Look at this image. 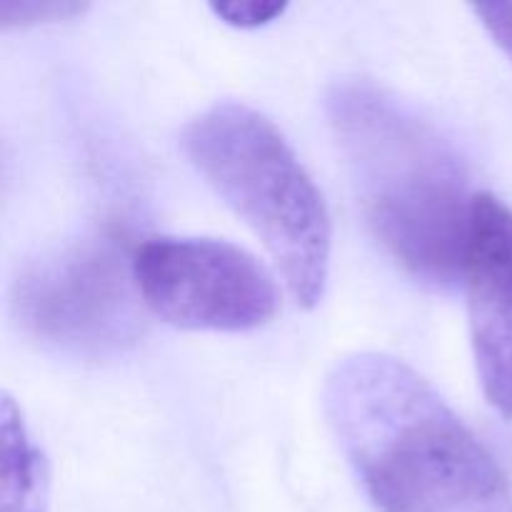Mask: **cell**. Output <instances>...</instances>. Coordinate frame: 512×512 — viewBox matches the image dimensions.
I'll use <instances>...</instances> for the list:
<instances>
[{"instance_id": "obj_8", "label": "cell", "mask_w": 512, "mask_h": 512, "mask_svg": "<svg viewBox=\"0 0 512 512\" xmlns=\"http://www.w3.org/2000/svg\"><path fill=\"white\" fill-rule=\"evenodd\" d=\"M85 5L78 3H3L0 5V25H35L50 23V20H68L80 15Z\"/></svg>"}, {"instance_id": "obj_1", "label": "cell", "mask_w": 512, "mask_h": 512, "mask_svg": "<svg viewBox=\"0 0 512 512\" xmlns=\"http://www.w3.org/2000/svg\"><path fill=\"white\" fill-rule=\"evenodd\" d=\"M323 413L380 512H512L498 460L403 360L343 355L325 375Z\"/></svg>"}, {"instance_id": "obj_10", "label": "cell", "mask_w": 512, "mask_h": 512, "mask_svg": "<svg viewBox=\"0 0 512 512\" xmlns=\"http://www.w3.org/2000/svg\"><path fill=\"white\" fill-rule=\"evenodd\" d=\"M473 13L512 63V3H480L473 5Z\"/></svg>"}, {"instance_id": "obj_4", "label": "cell", "mask_w": 512, "mask_h": 512, "mask_svg": "<svg viewBox=\"0 0 512 512\" xmlns=\"http://www.w3.org/2000/svg\"><path fill=\"white\" fill-rule=\"evenodd\" d=\"M133 250L98 230L33 260L15 280L13 310L40 345L85 360L120 355L143 335Z\"/></svg>"}, {"instance_id": "obj_7", "label": "cell", "mask_w": 512, "mask_h": 512, "mask_svg": "<svg viewBox=\"0 0 512 512\" xmlns=\"http://www.w3.org/2000/svg\"><path fill=\"white\" fill-rule=\"evenodd\" d=\"M48 465L8 393L0 403V512H45Z\"/></svg>"}, {"instance_id": "obj_2", "label": "cell", "mask_w": 512, "mask_h": 512, "mask_svg": "<svg viewBox=\"0 0 512 512\" xmlns=\"http://www.w3.org/2000/svg\"><path fill=\"white\" fill-rule=\"evenodd\" d=\"M325 113L370 233L418 283L463 280L478 193L453 140L408 100L365 75H343Z\"/></svg>"}, {"instance_id": "obj_6", "label": "cell", "mask_w": 512, "mask_h": 512, "mask_svg": "<svg viewBox=\"0 0 512 512\" xmlns=\"http://www.w3.org/2000/svg\"><path fill=\"white\" fill-rule=\"evenodd\" d=\"M463 285L478 383L512 420V210L490 193L475 198Z\"/></svg>"}, {"instance_id": "obj_3", "label": "cell", "mask_w": 512, "mask_h": 512, "mask_svg": "<svg viewBox=\"0 0 512 512\" xmlns=\"http://www.w3.org/2000/svg\"><path fill=\"white\" fill-rule=\"evenodd\" d=\"M190 165L253 228L300 308L323 300L333 225L313 175L283 130L243 100H218L185 123Z\"/></svg>"}, {"instance_id": "obj_9", "label": "cell", "mask_w": 512, "mask_h": 512, "mask_svg": "<svg viewBox=\"0 0 512 512\" xmlns=\"http://www.w3.org/2000/svg\"><path fill=\"white\" fill-rule=\"evenodd\" d=\"M288 3L273 0H233V3H213L210 10L235 28H260L285 13Z\"/></svg>"}, {"instance_id": "obj_5", "label": "cell", "mask_w": 512, "mask_h": 512, "mask_svg": "<svg viewBox=\"0 0 512 512\" xmlns=\"http://www.w3.org/2000/svg\"><path fill=\"white\" fill-rule=\"evenodd\" d=\"M145 310L180 330L248 333L280 305L273 273L240 245L195 235H155L133 248Z\"/></svg>"}]
</instances>
